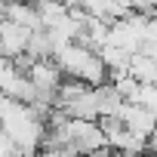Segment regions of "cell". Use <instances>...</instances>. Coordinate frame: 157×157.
<instances>
[{
	"mask_svg": "<svg viewBox=\"0 0 157 157\" xmlns=\"http://www.w3.org/2000/svg\"><path fill=\"white\" fill-rule=\"evenodd\" d=\"M52 62H56V68L62 71L65 80H80V83H86V86H102V83H108V68L102 65L99 52L90 49V46H83V43H68V46L56 49Z\"/></svg>",
	"mask_w": 157,
	"mask_h": 157,
	"instance_id": "6da1fadb",
	"label": "cell"
},
{
	"mask_svg": "<svg viewBox=\"0 0 157 157\" xmlns=\"http://www.w3.org/2000/svg\"><path fill=\"white\" fill-rule=\"evenodd\" d=\"M117 120H120L136 139H142L145 145L151 142V136H154V129H157V111H148V108H139V105H126V102H123Z\"/></svg>",
	"mask_w": 157,
	"mask_h": 157,
	"instance_id": "7a4b0ae2",
	"label": "cell"
},
{
	"mask_svg": "<svg viewBox=\"0 0 157 157\" xmlns=\"http://www.w3.org/2000/svg\"><path fill=\"white\" fill-rule=\"evenodd\" d=\"M34 157H77V154H71V151H65V148H40Z\"/></svg>",
	"mask_w": 157,
	"mask_h": 157,
	"instance_id": "3957f363",
	"label": "cell"
},
{
	"mask_svg": "<svg viewBox=\"0 0 157 157\" xmlns=\"http://www.w3.org/2000/svg\"><path fill=\"white\" fill-rule=\"evenodd\" d=\"M86 157H123V154H117L114 148H99V151H93V154H86Z\"/></svg>",
	"mask_w": 157,
	"mask_h": 157,
	"instance_id": "277c9868",
	"label": "cell"
}]
</instances>
